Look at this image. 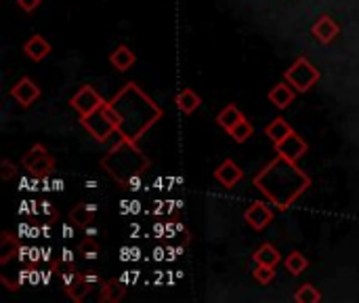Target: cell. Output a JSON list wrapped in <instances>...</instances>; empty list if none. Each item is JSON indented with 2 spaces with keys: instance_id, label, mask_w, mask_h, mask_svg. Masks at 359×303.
Wrapping results in <instances>:
<instances>
[{
  "instance_id": "cell-25",
  "label": "cell",
  "mask_w": 359,
  "mask_h": 303,
  "mask_svg": "<svg viewBox=\"0 0 359 303\" xmlns=\"http://www.w3.org/2000/svg\"><path fill=\"white\" fill-rule=\"evenodd\" d=\"M252 133H255V127H252V123L250 120L244 116L242 120H239V123L229 131V135L233 137V141L235 144H244V141H248L250 137H252Z\"/></svg>"
},
{
  "instance_id": "cell-24",
  "label": "cell",
  "mask_w": 359,
  "mask_h": 303,
  "mask_svg": "<svg viewBox=\"0 0 359 303\" xmlns=\"http://www.w3.org/2000/svg\"><path fill=\"white\" fill-rule=\"evenodd\" d=\"M284 266H286V270H288L292 276H301V274L309 268V259H307L301 251H292V253L286 257Z\"/></svg>"
},
{
  "instance_id": "cell-13",
  "label": "cell",
  "mask_w": 359,
  "mask_h": 303,
  "mask_svg": "<svg viewBox=\"0 0 359 303\" xmlns=\"http://www.w3.org/2000/svg\"><path fill=\"white\" fill-rule=\"evenodd\" d=\"M50 44L46 42V38L44 36H40V34H34V36H30L28 40H26V44H24V53H26V57L28 59H32V62H44V59L50 55Z\"/></svg>"
},
{
  "instance_id": "cell-2",
  "label": "cell",
  "mask_w": 359,
  "mask_h": 303,
  "mask_svg": "<svg viewBox=\"0 0 359 303\" xmlns=\"http://www.w3.org/2000/svg\"><path fill=\"white\" fill-rule=\"evenodd\" d=\"M309 186H311V177L298 168L296 162H290L284 156L271 160L255 177V188H259V192L279 211L290 209L292 202Z\"/></svg>"
},
{
  "instance_id": "cell-19",
  "label": "cell",
  "mask_w": 359,
  "mask_h": 303,
  "mask_svg": "<svg viewBox=\"0 0 359 303\" xmlns=\"http://www.w3.org/2000/svg\"><path fill=\"white\" fill-rule=\"evenodd\" d=\"M200 103H202L200 95L194 89H190V87L176 95V107L181 110L183 114H194L200 107Z\"/></svg>"
},
{
  "instance_id": "cell-21",
  "label": "cell",
  "mask_w": 359,
  "mask_h": 303,
  "mask_svg": "<svg viewBox=\"0 0 359 303\" xmlns=\"http://www.w3.org/2000/svg\"><path fill=\"white\" fill-rule=\"evenodd\" d=\"M93 288H95V286L84 278V274L78 272V276L74 278V282L66 288V293H68V297H70L72 301H84V297H86Z\"/></svg>"
},
{
  "instance_id": "cell-6",
  "label": "cell",
  "mask_w": 359,
  "mask_h": 303,
  "mask_svg": "<svg viewBox=\"0 0 359 303\" xmlns=\"http://www.w3.org/2000/svg\"><path fill=\"white\" fill-rule=\"evenodd\" d=\"M21 164L34 179H42L55 171V158L48 154V150L42 144H36L34 148H30Z\"/></svg>"
},
{
  "instance_id": "cell-8",
  "label": "cell",
  "mask_w": 359,
  "mask_h": 303,
  "mask_svg": "<svg viewBox=\"0 0 359 303\" xmlns=\"http://www.w3.org/2000/svg\"><path fill=\"white\" fill-rule=\"evenodd\" d=\"M273 148H275L277 156H284L290 162H296L298 158H303L307 154V150H309L307 141L301 135H298V133H294V131L290 135H286L282 141L273 144Z\"/></svg>"
},
{
  "instance_id": "cell-29",
  "label": "cell",
  "mask_w": 359,
  "mask_h": 303,
  "mask_svg": "<svg viewBox=\"0 0 359 303\" xmlns=\"http://www.w3.org/2000/svg\"><path fill=\"white\" fill-rule=\"evenodd\" d=\"M15 173H17V166L11 160H3V162H0V177H3L5 181H9Z\"/></svg>"
},
{
  "instance_id": "cell-11",
  "label": "cell",
  "mask_w": 359,
  "mask_h": 303,
  "mask_svg": "<svg viewBox=\"0 0 359 303\" xmlns=\"http://www.w3.org/2000/svg\"><path fill=\"white\" fill-rule=\"evenodd\" d=\"M214 179L219 181V184L223 186V188H227V190H231V188H235L239 181L244 179V171L239 168L233 160H223L221 164H219V168L214 171Z\"/></svg>"
},
{
  "instance_id": "cell-26",
  "label": "cell",
  "mask_w": 359,
  "mask_h": 303,
  "mask_svg": "<svg viewBox=\"0 0 359 303\" xmlns=\"http://www.w3.org/2000/svg\"><path fill=\"white\" fill-rule=\"evenodd\" d=\"M294 301L298 303H320L322 301V293L313 286V284H301L294 293Z\"/></svg>"
},
{
  "instance_id": "cell-7",
  "label": "cell",
  "mask_w": 359,
  "mask_h": 303,
  "mask_svg": "<svg viewBox=\"0 0 359 303\" xmlns=\"http://www.w3.org/2000/svg\"><path fill=\"white\" fill-rule=\"evenodd\" d=\"M107 101L91 87V85H84L82 89H78V93L70 99V105L80 114V116H89L93 114L95 110L103 107Z\"/></svg>"
},
{
  "instance_id": "cell-30",
  "label": "cell",
  "mask_w": 359,
  "mask_h": 303,
  "mask_svg": "<svg viewBox=\"0 0 359 303\" xmlns=\"http://www.w3.org/2000/svg\"><path fill=\"white\" fill-rule=\"evenodd\" d=\"M40 3H42V0H17V5H19L26 13L36 11V9L40 7Z\"/></svg>"
},
{
  "instance_id": "cell-3",
  "label": "cell",
  "mask_w": 359,
  "mask_h": 303,
  "mask_svg": "<svg viewBox=\"0 0 359 303\" xmlns=\"http://www.w3.org/2000/svg\"><path fill=\"white\" fill-rule=\"evenodd\" d=\"M101 168L107 171L120 186L137 190L135 186L139 184L141 175L149 168V160L135 141L120 139V144H116L101 158Z\"/></svg>"
},
{
  "instance_id": "cell-14",
  "label": "cell",
  "mask_w": 359,
  "mask_h": 303,
  "mask_svg": "<svg viewBox=\"0 0 359 303\" xmlns=\"http://www.w3.org/2000/svg\"><path fill=\"white\" fill-rule=\"evenodd\" d=\"M135 62H137V55H135L127 44H120V46L113 49L111 55H109V64H111L118 72H127V70H131V68L135 66Z\"/></svg>"
},
{
  "instance_id": "cell-20",
  "label": "cell",
  "mask_w": 359,
  "mask_h": 303,
  "mask_svg": "<svg viewBox=\"0 0 359 303\" xmlns=\"http://www.w3.org/2000/svg\"><path fill=\"white\" fill-rule=\"evenodd\" d=\"M244 118V114H242V110H239L237 105H227V107H223L221 112H219V116H217V123L229 133L239 120Z\"/></svg>"
},
{
  "instance_id": "cell-12",
  "label": "cell",
  "mask_w": 359,
  "mask_h": 303,
  "mask_svg": "<svg viewBox=\"0 0 359 303\" xmlns=\"http://www.w3.org/2000/svg\"><path fill=\"white\" fill-rule=\"evenodd\" d=\"M311 34L322 42V44H332L336 40V36L340 34V26L336 24V19L332 15H320L317 21L311 28Z\"/></svg>"
},
{
  "instance_id": "cell-1",
  "label": "cell",
  "mask_w": 359,
  "mask_h": 303,
  "mask_svg": "<svg viewBox=\"0 0 359 303\" xmlns=\"http://www.w3.org/2000/svg\"><path fill=\"white\" fill-rule=\"evenodd\" d=\"M107 107L116 118V133L120 139L135 144L162 118V107L135 83H129L111 101H107Z\"/></svg>"
},
{
  "instance_id": "cell-18",
  "label": "cell",
  "mask_w": 359,
  "mask_h": 303,
  "mask_svg": "<svg viewBox=\"0 0 359 303\" xmlns=\"http://www.w3.org/2000/svg\"><path fill=\"white\" fill-rule=\"evenodd\" d=\"M252 259H255L257 266H269V268H275V266L282 261V255H279V251H277L273 245L265 242V245H261V247L255 251Z\"/></svg>"
},
{
  "instance_id": "cell-5",
  "label": "cell",
  "mask_w": 359,
  "mask_h": 303,
  "mask_svg": "<svg viewBox=\"0 0 359 303\" xmlns=\"http://www.w3.org/2000/svg\"><path fill=\"white\" fill-rule=\"evenodd\" d=\"M80 125L97 139V141H105L111 133H116V118L111 116L107 103L99 110H95L89 116H80Z\"/></svg>"
},
{
  "instance_id": "cell-15",
  "label": "cell",
  "mask_w": 359,
  "mask_h": 303,
  "mask_svg": "<svg viewBox=\"0 0 359 303\" xmlns=\"http://www.w3.org/2000/svg\"><path fill=\"white\" fill-rule=\"evenodd\" d=\"M296 89L290 85V83H277L271 91H269V101L277 107V110H286L292 101H294V97H296V93H294Z\"/></svg>"
},
{
  "instance_id": "cell-17",
  "label": "cell",
  "mask_w": 359,
  "mask_h": 303,
  "mask_svg": "<svg viewBox=\"0 0 359 303\" xmlns=\"http://www.w3.org/2000/svg\"><path fill=\"white\" fill-rule=\"evenodd\" d=\"M125 295H127V286H125L122 280L109 278V280H103V282H101V295H99L101 301L113 303V301H120Z\"/></svg>"
},
{
  "instance_id": "cell-31",
  "label": "cell",
  "mask_w": 359,
  "mask_h": 303,
  "mask_svg": "<svg viewBox=\"0 0 359 303\" xmlns=\"http://www.w3.org/2000/svg\"><path fill=\"white\" fill-rule=\"evenodd\" d=\"M42 211H44L46 215H48V213H55V211H53V207H48V202H42ZM55 215H57V213H55Z\"/></svg>"
},
{
  "instance_id": "cell-28",
  "label": "cell",
  "mask_w": 359,
  "mask_h": 303,
  "mask_svg": "<svg viewBox=\"0 0 359 303\" xmlns=\"http://www.w3.org/2000/svg\"><path fill=\"white\" fill-rule=\"evenodd\" d=\"M252 276L259 284H269L273 278H275V268H269V266H257L252 270Z\"/></svg>"
},
{
  "instance_id": "cell-22",
  "label": "cell",
  "mask_w": 359,
  "mask_h": 303,
  "mask_svg": "<svg viewBox=\"0 0 359 303\" xmlns=\"http://www.w3.org/2000/svg\"><path fill=\"white\" fill-rule=\"evenodd\" d=\"M294 129L286 123L284 118H275V120H271V123L265 127V135L273 141V144H277V141H282L286 135H290Z\"/></svg>"
},
{
  "instance_id": "cell-27",
  "label": "cell",
  "mask_w": 359,
  "mask_h": 303,
  "mask_svg": "<svg viewBox=\"0 0 359 303\" xmlns=\"http://www.w3.org/2000/svg\"><path fill=\"white\" fill-rule=\"evenodd\" d=\"M84 259H97L99 257V242L95 236H86L78 242V249H76Z\"/></svg>"
},
{
  "instance_id": "cell-9",
  "label": "cell",
  "mask_w": 359,
  "mask_h": 303,
  "mask_svg": "<svg viewBox=\"0 0 359 303\" xmlns=\"http://www.w3.org/2000/svg\"><path fill=\"white\" fill-rule=\"evenodd\" d=\"M11 97H13L21 107H30L34 101H38V97H40V87H38L32 78L24 76L19 83H15V85L11 87Z\"/></svg>"
},
{
  "instance_id": "cell-4",
  "label": "cell",
  "mask_w": 359,
  "mask_h": 303,
  "mask_svg": "<svg viewBox=\"0 0 359 303\" xmlns=\"http://www.w3.org/2000/svg\"><path fill=\"white\" fill-rule=\"evenodd\" d=\"M320 70L309 62L307 57H298L296 62L284 72V80L290 83L298 93H307L317 80H320Z\"/></svg>"
},
{
  "instance_id": "cell-10",
  "label": "cell",
  "mask_w": 359,
  "mask_h": 303,
  "mask_svg": "<svg viewBox=\"0 0 359 303\" xmlns=\"http://www.w3.org/2000/svg\"><path fill=\"white\" fill-rule=\"evenodd\" d=\"M244 221H246L252 230L261 232V230H265V227L273 221V211H271L263 200H255V202L246 209Z\"/></svg>"
},
{
  "instance_id": "cell-23",
  "label": "cell",
  "mask_w": 359,
  "mask_h": 303,
  "mask_svg": "<svg viewBox=\"0 0 359 303\" xmlns=\"http://www.w3.org/2000/svg\"><path fill=\"white\" fill-rule=\"evenodd\" d=\"M17 253H19V242L9 232H5L3 240H0V263H9Z\"/></svg>"
},
{
  "instance_id": "cell-16",
  "label": "cell",
  "mask_w": 359,
  "mask_h": 303,
  "mask_svg": "<svg viewBox=\"0 0 359 303\" xmlns=\"http://www.w3.org/2000/svg\"><path fill=\"white\" fill-rule=\"evenodd\" d=\"M95 217H97V207L95 205H84V202H78L70 213V221L80 230L95 223Z\"/></svg>"
}]
</instances>
